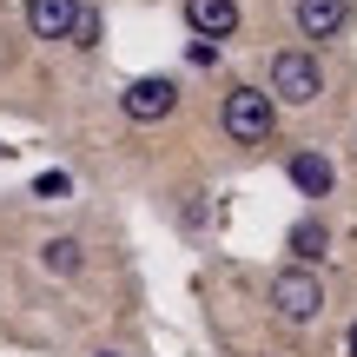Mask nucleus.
<instances>
[{
  "label": "nucleus",
  "instance_id": "nucleus-1",
  "mask_svg": "<svg viewBox=\"0 0 357 357\" xmlns=\"http://www.w3.org/2000/svg\"><path fill=\"white\" fill-rule=\"evenodd\" d=\"M218 132H225V146H271V132H278V100H271L265 86H225L218 93Z\"/></svg>",
  "mask_w": 357,
  "mask_h": 357
},
{
  "label": "nucleus",
  "instance_id": "nucleus-2",
  "mask_svg": "<svg viewBox=\"0 0 357 357\" xmlns=\"http://www.w3.org/2000/svg\"><path fill=\"white\" fill-rule=\"evenodd\" d=\"M265 93L278 106H318L324 100V66L311 47H278L265 60Z\"/></svg>",
  "mask_w": 357,
  "mask_h": 357
},
{
  "label": "nucleus",
  "instance_id": "nucleus-3",
  "mask_svg": "<svg viewBox=\"0 0 357 357\" xmlns=\"http://www.w3.org/2000/svg\"><path fill=\"white\" fill-rule=\"evenodd\" d=\"M271 311H278L284 324H318L324 311V278L305 265H284L278 278H271Z\"/></svg>",
  "mask_w": 357,
  "mask_h": 357
},
{
  "label": "nucleus",
  "instance_id": "nucleus-4",
  "mask_svg": "<svg viewBox=\"0 0 357 357\" xmlns=\"http://www.w3.org/2000/svg\"><path fill=\"white\" fill-rule=\"evenodd\" d=\"M119 113H126L132 126H159V119H172V113H178V79H172V73H139V79H126Z\"/></svg>",
  "mask_w": 357,
  "mask_h": 357
},
{
  "label": "nucleus",
  "instance_id": "nucleus-5",
  "mask_svg": "<svg viewBox=\"0 0 357 357\" xmlns=\"http://www.w3.org/2000/svg\"><path fill=\"white\" fill-rule=\"evenodd\" d=\"M178 20H185L192 40H205V47H225V40L245 26V7H238V0H178Z\"/></svg>",
  "mask_w": 357,
  "mask_h": 357
},
{
  "label": "nucleus",
  "instance_id": "nucleus-6",
  "mask_svg": "<svg viewBox=\"0 0 357 357\" xmlns=\"http://www.w3.org/2000/svg\"><path fill=\"white\" fill-rule=\"evenodd\" d=\"M291 20L305 40H337V33H351L357 0H291Z\"/></svg>",
  "mask_w": 357,
  "mask_h": 357
},
{
  "label": "nucleus",
  "instance_id": "nucleus-7",
  "mask_svg": "<svg viewBox=\"0 0 357 357\" xmlns=\"http://www.w3.org/2000/svg\"><path fill=\"white\" fill-rule=\"evenodd\" d=\"M284 178L298 185V199H331V192H337V166L318 153V146H298V153H284Z\"/></svg>",
  "mask_w": 357,
  "mask_h": 357
},
{
  "label": "nucleus",
  "instance_id": "nucleus-8",
  "mask_svg": "<svg viewBox=\"0 0 357 357\" xmlns=\"http://www.w3.org/2000/svg\"><path fill=\"white\" fill-rule=\"evenodd\" d=\"M79 7H86V0H26L20 20H26V33H33V40H73Z\"/></svg>",
  "mask_w": 357,
  "mask_h": 357
},
{
  "label": "nucleus",
  "instance_id": "nucleus-9",
  "mask_svg": "<svg viewBox=\"0 0 357 357\" xmlns=\"http://www.w3.org/2000/svg\"><path fill=\"white\" fill-rule=\"evenodd\" d=\"M284 252H291V265H305V271H311L324 252H331V225H324L318 212H305L291 231H284Z\"/></svg>",
  "mask_w": 357,
  "mask_h": 357
},
{
  "label": "nucleus",
  "instance_id": "nucleus-10",
  "mask_svg": "<svg viewBox=\"0 0 357 357\" xmlns=\"http://www.w3.org/2000/svg\"><path fill=\"white\" fill-rule=\"evenodd\" d=\"M40 271H47V278H79V271H86V245H79L73 231L40 238Z\"/></svg>",
  "mask_w": 357,
  "mask_h": 357
},
{
  "label": "nucleus",
  "instance_id": "nucleus-11",
  "mask_svg": "<svg viewBox=\"0 0 357 357\" xmlns=\"http://www.w3.org/2000/svg\"><path fill=\"white\" fill-rule=\"evenodd\" d=\"M66 47H79V53L106 47V13H100V7H79V20H73V40H66Z\"/></svg>",
  "mask_w": 357,
  "mask_h": 357
},
{
  "label": "nucleus",
  "instance_id": "nucleus-12",
  "mask_svg": "<svg viewBox=\"0 0 357 357\" xmlns=\"http://www.w3.org/2000/svg\"><path fill=\"white\" fill-rule=\"evenodd\" d=\"M73 192V172H40L33 178V199H66Z\"/></svg>",
  "mask_w": 357,
  "mask_h": 357
},
{
  "label": "nucleus",
  "instance_id": "nucleus-13",
  "mask_svg": "<svg viewBox=\"0 0 357 357\" xmlns=\"http://www.w3.org/2000/svg\"><path fill=\"white\" fill-rule=\"evenodd\" d=\"M185 66H199V73H205V66H218V47H205V40H185Z\"/></svg>",
  "mask_w": 357,
  "mask_h": 357
},
{
  "label": "nucleus",
  "instance_id": "nucleus-14",
  "mask_svg": "<svg viewBox=\"0 0 357 357\" xmlns=\"http://www.w3.org/2000/svg\"><path fill=\"white\" fill-rule=\"evenodd\" d=\"M178 225H185V231H199V225H205V205H199V192H192V205L178 212Z\"/></svg>",
  "mask_w": 357,
  "mask_h": 357
},
{
  "label": "nucleus",
  "instance_id": "nucleus-15",
  "mask_svg": "<svg viewBox=\"0 0 357 357\" xmlns=\"http://www.w3.org/2000/svg\"><path fill=\"white\" fill-rule=\"evenodd\" d=\"M344 357H357V318H351V331H344Z\"/></svg>",
  "mask_w": 357,
  "mask_h": 357
},
{
  "label": "nucleus",
  "instance_id": "nucleus-16",
  "mask_svg": "<svg viewBox=\"0 0 357 357\" xmlns=\"http://www.w3.org/2000/svg\"><path fill=\"white\" fill-rule=\"evenodd\" d=\"M93 357H126V351H93Z\"/></svg>",
  "mask_w": 357,
  "mask_h": 357
}]
</instances>
